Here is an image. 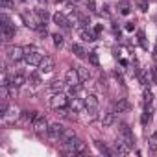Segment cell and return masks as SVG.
Here are the masks:
<instances>
[{
  "instance_id": "20",
  "label": "cell",
  "mask_w": 157,
  "mask_h": 157,
  "mask_svg": "<svg viewBox=\"0 0 157 157\" xmlns=\"http://www.w3.org/2000/svg\"><path fill=\"white\" fill-rule=\"evenodd\" d=\"M76 70H78V74H80V78H82V82H87L89 78H91V72L83 67V65H76Z\"/></svg>"
},
{
  "instance_id": "3",
  "label": "cell",
  "mask_w": 157,
  "mask_h": 157,
  "mask_svg": "<svg viewBox=\"0 0 157 157\" xmlns=\"http://www.w3.org/2000/svg\"><path fill=\"white\" fill-rule=\"evenodd\" d=\"M68 104H70V100L63 94V93H54L52 94V98H50V105L57 111V109H65V107H68Z\"/></svg>"
},
{
  "instance_id": "31",
  "label": "cell",
  "mask_w": 157,
  "mask_h": 157,
  "mask_svg": "<svg viewBox=\"0 0 157 157\" xmlns=\"http://www.w3.org/2000/svg\"><path fill=\"white\" fill-rule=\"evenodd\" d=\"M144 102H146V104H150V102H151V93H150V91H146V93H144Z\"/></svg>"
},
{
  "instance_id": "21",
  "label": "cell",
  "mask_w": 157,
  "mask_h": 157,
  "mask_svg": "<svg viewBox=\"0 0 157 157\" xmlns=\"http://www.w3.org/2000/svg\"><path fill=\"white\" fill-rule=\"evenodd\" d=\"M80 37H82L83 41H89V43L96 41V33H93V32H89V30H80Z\"/></svg>"
},
{
  "instance_id": "15",
  "label": "cell",
  "mask_w": 157,
  "mask_h": 157,
  "mask_svg": "<svg viewBox=\"0 0 157 157\" xmlns=\"http://www.w3.org/2000/svg\"><path fill=\"white\" fill-rule=\"evenodd\" d=\"M72 54H74L76 57H80V59H85V57L89 56V52H87L82 44H78V43H74V44H72Z\"/></svg>"
},
{
  "instance_id": "40",
  "label": "cell",
  "mask_w": 157,
  "mask_h": 157,
  "mask_svg": "<svg viewBox=\"0 0 157 157\" xmlns=\"http://www.w3.org/2000/svg\"><path fill=\"white\" fill-rule=\"evenodd\" d=\"M59 2H63V0H59Z\"/></svg>"
},
{
  "instance_id": "30",
  "label": "cell",
  "mask_w": 157,
  "mask_h": 157,
  "mask_svg": "<svg viewBox=\"0 0 157 157\" xmlns=\"http://www.w3.org/2000/svg\"><path fill=\"white\" fill-rule=\"evenodd\" d=\"M120 13H122V15H129V6H128V4H122Z\"/></svg>"
},
{
  "instance_id": "4",
  "label": "cell",
  "mask_w": 157,
  "mask_h": 157,
  "mask_svg": "<svg viewBox=\"0 0 157 157\" xmlns=\"http://www.w3.org/2000/svg\"><path fill=\"white\" fill-rule=\"evenodd\" d=\"M32 126H33V129H35V133L37 135H44V133H48V122H46V118L43 117V115H37L35 117V120L32 122Z\"/></svg>"
},
{
  "instance_id": "11",
  "label": "cell",
  "mask_w": 157,
  "mask_h": 157,
  "mask_svg": "<svg viewBox=\"0 0 157 157\" xmlns=\"http://www.w3.org/2000/svg\"><path fill=\"white\" fill-rule=\"evenodd\" d=\"M26 83V76L21 72H15L13 76H10V87H22Z\"/></svg>"
},
{
  "instance_id": "19",
  "label": "cell",
  "mask_w": 157,
  "mask_h": 157,
  "mask_svg": "<svg viewBox=\"0 0 157 157\" xmlns=\"http://www.w3.org/2000/svg\"><path fill=\"white\" fill-rule=\"evenodd\" d=\"M128 109H129V104H128L126 98H118V100L115 102V113H117V111L122 113V111H128Z\"/></svg>"
},
{
  "instance_id": "16",
  "label": "cell",
  "mask_w": 157,
  "mask_h": 157,
  "mask_svg": "<svg viewBox=\"0 0 157 157\" xmlns=\"http://www.w3.org/2000/svg\"><path fill=\"white\" fill-rule=\"evenodd\" d=\"M113 124H115V111L104 113V117H102V126H104V128H111Z\"/></svg>"
},
{
  "instance_id": "29",
  "label": "cell",
  "mask_w": 157,
  "mask_h": 157,
  "mask_svg": "<svg viewBox=\"0 0 157 157\" xmlns=\"http://www.w3.org/2000/svg\"><path fill=\"white\" fill-rule=\"evenodd\" d=\"M0 4H2V8H13V2H11V0H0Z\"/></svg>"
},
{
  "instance_id": "33",
  "label": "cell",
  "mask_w": 157,
  "mask_h": 157,
  "mask_svg": "<svg viewBox=\"0 0 157 157\" xmlns=\"http://www.w3.org/2000/svg\"><path fill=\"white\" fill-rule=\"evenodd\" d=\"M126 30H128V32H133V30H135V24H133V22H128V24H126Z\"/></svg>"
},
{
  "instance_id": "1",
  "label": "cell",
  "mask_w": 157,
  "mask_h": 157,
  "mask_svg": "<svg viewBox=\"0 0 157 157\" xmlns=\"http://www.w3.org/2000/svg\"><path fill=\"white\" fill-rule=\"evenodd\" d=\"M63 153H67V155H70V157H74V155H80V153H85V150H87V146H85V142H82L80 139H72V140H68V142H65L63 146Z\"/></svg>"
},
{
  "instance_id": "26",
  "label": "cell",
  "mask_w": 157,
  "mask_h": 157,
  "mask_svg": "<svg viewBox=\"0 0 157 157\" xmlns=\"http://www.w3.org/2000/svg\"><path fill=\"white\" fill-rule=\"evenodd\" d=\"M35 15H37V19H39L41 22H46V19H48L46 10H35Z\"/></svg>"
},
{
  "instance_id": "6",
  "label": "cell",
  "mask_w": 157,
  "mask_h": 157,
  "mask_svg": "<svg viewBox=\"0 0 157 157\" xmlns=\"http://www.w3.org/2000/svg\"><path fill=\"white\" fill-rule=\"evenodd\" d=\"M65 82H67L68 87H76V85L82 83V78H80V74H78L76 67H72V68L67 70V74H65Z\"/></svg>"
},
{
  "instance_id": "39",
  "label": "cell",
  "mask_w": 157,
  "mask_h": 157,
  "mask_svg": "<svg viewBox=\"0 0 157 157\" xmlns=\"http://www.w3.org/2000/svg\"><path fill=\"white\" fill-rule=\"evenodd\" d=\"M22 2H28V0H22Z\"/></svg>"
},
{
  "instance_id": "25",
  "label": "cell",
  "mask_w": 157,
  "mask_h": 157,
  "mask_svg": "<svg viewBox=\"0 0 157 157\" xmlns=\"http://www.w3.org/2000/svg\"><path fill=\"white\" fill-rule=\"evenodd\" d=\"M148 144H150V150H151V151H157V133L150 135V140H148Z\"/></svg>"
},
{
  "instance_id": "9",
  "label": "cell",
  "mask_w": 157,
  "mask_h": 157,
  "mask_svg": "<svg viewBox=\"0 0 157 157\" xmlns=\"http://www.w3.org/2000/svg\"><path fill=\"white\" fill-rule=\"evenodd\" d=\"M52 21H54V24H57L59 28H70V26H72L70 19H67V17H65L63 13H59V11L52 15Z\"/></svg>"
},
{
  "instance_id": "27",
  "label": "cell",
  "mask_w": 157,
  "mask_h": 157,
  "mask_svg": "<svg viewBox=\"0 0 157 157\" xmlns=\"http://www.w3.org/2000/svg\"><path fill=\"white\" fill-rule=\"evenodd\" d=\"M54 44H56V46H61V44H63V35L56 33V35H54Z\"/></svg>"
},
{
  "instance_id": "22",
  "label": "cell",
  "mask_w": 157,
  "mask_h": 157,
  "mask_svg": "<svg viewBox=\"0 0 157 157\" xmlns=\"http://www.w3.org/2000/svg\"><path fill=\"white\" fill-rule=\"evenodd\" d=\"M74 137H76V135H74V131H72V129H67V128H65V131H63V135L59 137V142H61V144H65V142H68V140H72Z\"/></svg>"
},
{
  "instance_id": "37",
  "label": "cell",
  "mask_w": 157,
  "mask_h": 157,
  "mask_svg": "<svg viewBox=\"0 0 157 157\" xmlns=\"http://www.w3.org/2000/svg\"><path fill=\"white\" fill-rule=\"evenodd\" d=\"M39 2H41V4H46V0H39Z\"/></svg>"
},
{
  "instance_id": "34",
  "label": "cell",
  "mask_w": 157,
  "mask_h": 157,
  "mask_svg": "<svg viewBox=\"0 0 157 157\" xmlns=\"http://www.w3.org/2000/svg\"><path fill=\"white\" fill-rule=\"evenodd\" d=\"M115 78H117L120 83H124V78H122V74H120V72H115Z\"/></svg>"
},
{
  "instance_id": "18",
  "label": "cell",
  "mask_w": 157,
  "mask_h": 157,
  "mask_svg": "<svg viewBox=\"0 0 157 157\" xmlns=\"http://www.w3.org/2000/svg\"><path fill=\"white\" fill-rule=\"evenodd\" d=\"M83 105L85 107H98V96L96 94H87L83 98Z\"/></svg>"
},
{
  "instance_id": "5",
  "label": "cell",
  "mask_w": 157,
  "mask_h": 157,
  "mask_svg": "<svg viewBox=\"0 0 157 157\" xmlns=\"http://www.w3.org/2000/svg\"><path fill=\"white\" fill-rule=\"evenodd\" d=\"M118 139H122L129 148H133V146H135V137H133L131 129H129L126 124H122V126H120V129H118Z\"/></svg>"
},
{
  "instance_id": "7",
  "label": "cell",
  "mask_w": 157,
  "mask_h": 157,
  "mask_svg": "<svg viewBox=\"0 0 157 157\" xmlns=\"http://www.w3.org/2000/svg\"><path fill=\"white\" fill-rule=\"evenodd\" d=\"M8 59L11 63H17L21 59H24V48L22 46H10L8 48Z\"/></svg>"
},
{
  "instance_id": "14",
  "label": "cell",
  "mask_w": 157,
  "mask_h": 157,
  "mask_svg": "<svg viewBox=\"0 0 157 157\" xmlns=\"http://www.w3.org/2000/svg\"><path fill=\"white\" fill-rule=\"evenodd\" d=\"M65 87H67V82H63V80H54V82H50L48 91H50V93H63Z\"/></svg>"
},
{
  "instance_id": "8",
  "label": "cell",
  "mask_w": 157,
  "mask_h": 157,
  "mask_svg": "<svg viewBox=\"0 0 157 157\" xmlns=\"http://www.w3.org/2000/svg\"><path fill=\"white\" fill-rule=\"evenodd\" d=\"M37 67H39V70H41L43 74H44V72H52V70L56 68V61H54V59H52L50 56H44V57L41 59V63H39Z\"/></svg>"
},
{
  "instance_id": "41",
  "label": "cell",
  "mask_w": 157,
  "mask_h": 157,
  "mask_svg": "<svg viewBox=\"0 0 157 157\" xmlns=\"http://www.w3.org/2000/svg\"><path fill=\"white\" fill-rule=\"evenodd\" d=\"M76 2H78V0H76Z\"/></svg>"
},
{
  "instance_id": "38",
  "label": "cell",
  "mask_w": 157,
  "mask_h": 157,
  "mask_svg": "<svg viewBox=\"0 0 157 157\" xmlns=\"http://www.w3.org/2000/svg\"><path fill=\"white\" fill-rule=\"evenodd\" d=\"M155 80H157V67H155Z\"/></svg>"
},
{
  "instance_id": "32",
  "label": "cell",
  "mask_w": 157,
  "mask_h": 157,
  "mask_svg": "<svg viewBox=\"0 0 157 157\" xmlns=\"http://www.w3.org/2000/svg\"><path fill=\"white\" fill-rule=\"evenodd\" d=\"M139 8H140L142 11H146V8H148V2H146V0H140V2H139Z\"/></svg>"
},
{
  "instance_id": "12",
  "label": "cell",
  "mask_w": 157,
  "mask_h": 157,
  "mask_svg": "<svg viewBox=\"0 0 157 157\" xmlns=\"http://www.w3.org/2000/svg\"><path fill=\"white\" fill-rule=\"evenodd\" d=\"M129 146L122 140V139H117V142H115V150L111 151V153H118V155H128L129 153Z\"/></svg>"
},
{
  "instance_id": "13",
  "label": "cell",
  "mask_w": 157,
  "mask_h": 157,
  "mask_svg": "<svg viewBox=\"0 0 157 157\" xmlns=\"http://www.w3.org/2000/svg\"><path fill=\"white\" fill-rule=\"evenodd\" d=\"M15 37V26L13 24H2V39L11 41Z\"/></svg>"
},
{
  "instance_id": "23",
  "label": "cell",
  "mask_w": 157,
  "mask_h": 157,
  "mask_svg": "<svg viewBox=\"0 0 157 157\" xmlns=\"http://www.w3.org/2000/svg\"><path fill=\"white\" fill-rule=\"evenodd\" d=\"M21 117H22V120H24V122H33V120H35V117H37V113H35V111H22V113H21Z\"/></svg>"
},
{
  "instance_id": "2",
  "label": "cell",
  "mask_w": 157,
  "mask_h": 157,
  "mask_svg": "<svg viewBox=\"0 0 157 157\" xmlns=\"http://www.w3.org/2000/svg\"><path fill=\"white\" fill-rule=\"evenodd\" d=\"M43 57H44V54L39 48H35V46H26L24 48V61L28 65H39Z\"/></svg>"
},
{
  "instance_id": "24",
  "label": "cell",
  "mask_w": 157,
  "mask_h": 157,
  "mask_svg": "<svg viewBox=\"0 0 157 157\" xmlns=\"http://www.w3.org/2000/svg\"><path fill=\"white\" fill-rule=\"evenodd\" d=\"M87 59H89V63H91L93 67H100V59H98V54H96V52H89Z\"/></svg>"
},
{
  "instance_id": "10",
  "label": "cell",
  "mask_w": 157,
  "mask_h": 157,
  "mask_svg": "<svg viewBox=\"0 0 157 157\" xmlns=\"http://www.w3.org/2000/svg\"><path fill=\"white\" fill-rule=\"evenodd\" d=\"M63 131H65V128L61 126V124H52L50 128H48V137L50 139H54V140H59V137L63 135Z\"/></svg>"
},
{
  "instance_id": "36",
  "label": "cell",
  "mask_w": 157,
  "mask_h": 157,
  "mask_svg": "<svg viewBox=\"0 0 157 157\" xmlns=\"http://www.w3.org/2000/svg\"><path fill=\"white\" fill-rule=\"evenodd\" d=\"M153 57H155V61H157V48L153 50Z\"/></svg>"
},
{
  "instance_id": "35",
  "label": "cell",
  "mask_w": 157,
  "mask_h": 157,
  "mask_svg": "<svg viewBox=\"0 0 157 157\" xmlns=\"http://www.w3.org/2000/svg\"><path fill=\"white\" fill-rule=\"evenodd\" d=\"M100 32H102V26H100V24H98V26H94V33H100Z\"/></svg>"
},
{
  "instance_id": "17",
  "label": "cell",
  "mask_w": 157,
  "mask_h": 157,
  "mask_svg": "<svg viewBox=\"0 0 157 157\" xmlns=\"http://www.w3.org/2000/svg\"><path fill=\"white\" fill-rule=\"evenodd\" d=\"M17 118H19V113H17L15 109H8V113L2 117V122H4V124H11V122H15Z\"/></svg>"
},
{
  "instance_id": "28",
  "label": "cell",
  "mask_w": 157,
  "mask_h": 157,
  "mask_svg": "<svg viewBox=\"0 0 157 157\" xmlns=\"http://www.w3.org/2000/svg\"><path fill=\"white\" fill-rule=\"evenodd\" d=\"M96 146H98V150H100V151H102V153H107V155H109V153H111V151H109V150H107V146H105V144H102V142H96Z\"/></svg>"
}]
</instances>
